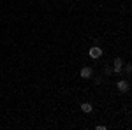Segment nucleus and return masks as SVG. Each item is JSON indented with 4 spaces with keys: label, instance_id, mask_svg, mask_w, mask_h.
I'll return each mask as SVG.
<instances>
[{
    "label": "nucleus",
    "instance_id": "3",
    "mask_svg": "<svg viewBox=\"0 0 132 130\" xmlns=\"http://www.w3.org/2000/svg\"><path fill=\"white\" fill-rule=\"evenodd\" d=\"M79 76H81L83 79H88V77H92V69H90V67H83L81 72H79Z\"/></svg>",
    "mask_w": 132,
    "mask_h": 130
},
{
    "label": "nucleus",
    "instance_id": "2",
    "mask_svg": "<svg viewBox=\"0 0 132 130\" xmlns=\"http://www.w3.org/2000/svg\"><path fill=\"white\" fill-rule=\"evenodd\" d=\"M122 65H123L122 58H116V60H114V65H113V72L120 74V72H122Z\"/></svg>",
    "mask_w": 132,
    "mask_h": 130
},
{
    "label": "nucleus",
    "instance_id": "1",
    "mask_svg": "<svg viewBox=\"0 0 132 130\" xmlns=\"http://www.w3.org/2000/svg\"><path fill=\"white\" fill-rule=\"evenodd\" d=\"M88 55H90L92 58H101V56H102V49H101V48H97V46H93V48H90Z\"/></svg>",
    "mask_w": 132,
    "mask_h": 130
},
{
    "label": "nucleus",
    "instance_id": "5",
    "mask_svg": "<svg viewBox=\"0 0 132 130\" xmlns=\"http://www.w3.org/2000/svg\"><path fill=\"white\" fill-rule=\"evenodd\" d=\"M81 109H83V112H92V104H88V102H85V104H81Z\"/></svg>",
    "mask_w": 132,
    "mask_h": 130
},
{
    "label": "nucleus",
    "instance_id": "6",
    "mask_svg": "<svg viewBox=\"0 0 132 130\" xmlns=\"http://www.w3.org/2000/svg\"><path fill=\"white\" fill-rule=\"evenodd\" d=\"M104 72H106V76H109V74L113 72V69H111V67H106V69H104Z\"/></svg>",
    "mask_w": 132,
    "mask_h": 130
},
{
    "label": "nucleus",
    "instance_id": "4",
    "mask_svg": "<svg viewBox=\"0 0 132 130\" xmlns=\"http://www.w3.org/2000/svg\"><path fill=\"white\" fill-rule=\"evenodd\" d=\"M116 86H118V90H120V91H127V90H129V83H127V81H118Z\"/></svg>",
    "mask_w": 132,
    "mask_h": 130
}]
</instances>
